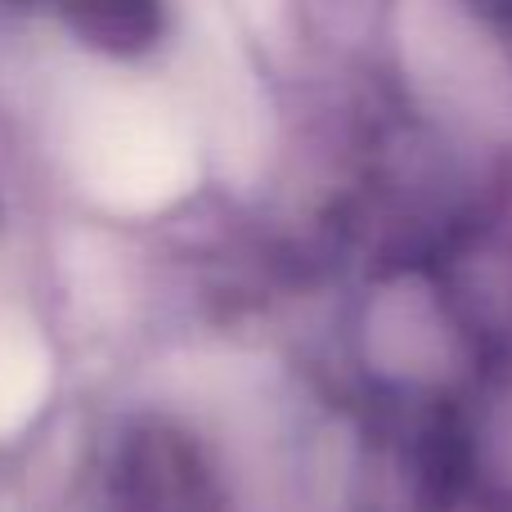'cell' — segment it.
Listing matches in <instances>:
<instances>
[{"label":"cell","instance_id":"obj_1","mask_svg":"<svg viewBox=\"0 0 512 512\" xmlns=\"http://www.w3.org/2000/svg\"><path fill=\"white\" fill-rule=\"evenodd\" d=\"M99 512H225L216 472L180 427L140 423L117 445Z\"/></svg>","mask_w":512,"mask_h":512},{"label":"cell","instance_id":"obj_2","mask_svg":"<svg viewBox=\"0 0 512 512\" xmlns=\"http://www.w3.org/2000/svg\"><path fill=\"white\" fill-rule=\"evenodd\" d=\"M86 32H95L104 45H122V50H135L144 36H153V23L158 18L149 9H122V14H86L77 18Z\"/></svg>","mask_w":512,"mask_h":512}]
</instances>
